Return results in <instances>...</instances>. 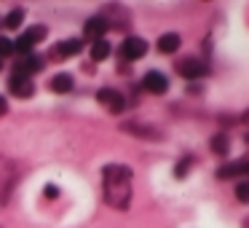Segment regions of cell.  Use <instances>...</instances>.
Listing matches in <instances>:
<instances>
[{
	"mask_svg": "<svg viewBox=\"0 0 249 228\" xmlns=\"http://www.w3.org/2000/svg\"><path fill=\"white\" fill-rule=\"evenodd\" d=\"M247 140H249V137H247Z\"/></svg>",
	"mask_w": 249,
	"mask_h": 228,
	"instance_id": "obj_26",
	"label": "cell"
},
{
	"mask_svg": "<svg viewBox=\"0 0 249 228\" xmlns=\"http://www.w3.org/2000/svg\"><path fill=\"white\" fill-rule=\"evenodd\" d=\"M228 148H231V145H228V137H225V134H214V137H212V151H214V153L225 156Z\"/></svg>",
	"mask_w": 249,
	"mask_h": 228,
	"instance_id": "obj_17",
	"label": "cell"
},
{
	"mask_svg": "<svg viewBox=\"0 0 249 228\" xmlns=\"http://www.w3.org/2000/svg\"><path fill=\"white\" fill-rule=\"evenodd\" d=\"M241 121H244V124H249V110H244V115H241Z\"/></svg>",
	"mask_w": 249,
	"mask_h": 228,
	"instance_id": "obj_23",
	"label": "cell"
},
{
	"mask_svg": "<svg viewBox=\"0 0 249 228\" xmlns=\"http://www.w3.org/2000/svg\"><path fill=\"white\" fill-rule=\"evenodd\" d=\"M236 199L244 201V204L249 201V180H241V183L236 185Z\"/></svg>",
	"mask_w": 249,
	"mask_h": 228,
	"instance_id": "obj_18",
	"label": "cell"
},
{
	"mask_svg": "<svg viewBox=\"0 0 249 228\" xmlns=\"http://www.w3.org/2000/svg\"><path fill=\"white\" fill-rule=\"evenodd\" d=\"M145 54H147V43L142 38H134V35H129V38L124 40V46H121V57L129 59V62L142 59Z\"/></svg>",
	"mask_w": 249,
	"mask_h": 228,
	"instance_id": "obj_3",
	"label": "cell"
},
{
	"mask_svg": "<svg viewBox=\"0 0 249 228\" xmlns=\"http://www.w3.org/2000/svg\"><path fill=\"white\" fill-rule=\"evenodd\" d=\"M43 193L49 196V199H56V196H59V188H56V185H46Z\"/></svg>",
	"mask_w": 249,
	"mask_h": 228,
	"instance_id": "obj_21",
	"label": "cell"
},
{
	"mask_svg": "<svg viewBox=\"0 0 249 228\" xmlns=\"http://www.w3.org/2000/svg\"><path fill=\"white\" fill-rule=\"evenodd\" d=\"M46 35H49V30H46L43 24H33V27H27V33H24L22 38L27 40L30 46H35V43H40V40H43Z\"/></svg>",
	"mask_w": 249,
	"mask_h": 228,
	"instance_id": "obj_13",
	"label": "cell"
},
{
	"mask_svg": "<svg viewBox=\"0 0 249 228\" xmlns=\"http://www.w3.org/2000/svg\"><path fill=\"white\" fill-rule=\"evenodd\" d=\"M14 54V43L8 38H0V59H3V57H11Z\"/></svg>",
	"mask_w": 249,
	"mask_h": 228,
	"instance_id": "obj_20",
	"label": "cell"
},
{
	"mask_svg": "<svg viewBox=\"0 0 249 228\" xmlns=\"http://www.w3.org/2000/svg\"><path fill=\"white\" fill-rule=\"evenodd\" d=\"M105 201L115 209H126L131 201V169L124 164H107L102 172Z\"/></svg>",
	"mask_w": 249,
	"mask_h": 228,
	"instance_id": "obj_1",
	"label": "cell"
},
{
	"mask_svg": "<svg viewBox=\"0 0 249 228\" xmlns=\"http://www.w3.org/2000/svg\"><path fill=\"white\" fill-rule=\"evenodd\" d=\"M107 33V19L105 17H91L86 24H83V35L91 40H102V35Z\"/></svg>",
	"mask_w": 249,
	"mask_h": 228,
	"instance_id": "obj_8",
	"label": "cell"
},
{
	"mask_svg": "<svg viewBox=\"0 0 249 228\" xmlns=\"http://www.w3.org/2000/svg\"><path fill=\"white\" fill-rule=\"evenodd\" d=\"M97 99H99V102H102L107 110H113V113H121V110L126 108L124 94L115 92V89H110V86H107V89H99V92H97Z\"/></svg>",
	"mask_w": 249,
	"mask_h": 228,
	"instance_id": "obj_4",
	"label": "cell"
},
{
	"mask_svg": "<svg viewBox=\"0 0 249 228\" xmlns=\"http://www.w3.org/2000/svg\"><path fill=\"white\" fill-rule=\"evenodd\" d=\"M110 54H113V46H110L105 38H102V40H94V43H91V59H94V62L107 59Z\"/></svg>",
	"mask_w": 249,
	"mask_h": 228,
	"instance_id": "obj_12",
	"label": "cell"
},
{
	"mask_svg": "<svg viewBox=\"0 0 249 228\" xmlns=\"http://www.w3.org/2000/svg\"><path fill=\"white\" fill-rule=\"evenodd\" d=\"M40 67H43V59H40L38 54H27V57H22V59L17 62V76H24V78H30L33 73H38Z\"/></svg>",
	"mask_w": 249,
	"mask_h": 228,
	"instance_id": "obj_7",
	"label": "cell"
},
{
	"mask_svg": "<svg viewBox=\"0 0 249 228\" xmlns=\"http://www.w3.org/2000/svg\"><path fill=\"white\" fill-rule=\"evenodd\" d=\"M0 70H3V59H0Z\"/></svg>",
	"mask_w": 249,
	"mask_h": 228,
	"instance_id": "obj_25",
	"label": "cell"
},
{
	"mask_svg": "<svg viewBox=\"0 0 249 228\" xmlns=\"http://www.w3.org/2000/svg\"><path fill=\"white\" fill-rule=\"evenodd\" d=\"M241 172H244V161H231V164H225V167H220L217 177L231 180V177H236V174H241Z\"/></svg>",
	"mask_w": 249,
	"mask_h": 228,
	"instance_id": "obj_14",
	"label": "cell"
},
{
	"mask_svg": "<svg viewBox=\"0 0 249 228\" xmlns=\"http://www.w3.org/2000/svg\"><path fill=\"white\" fill-rule=\"evenodd\" d=\"M8 89H11V92L17 94V97H24V99L35 94L33 81H30V78H24V76H17V73H14L11 78H8Z\"/></svg>",
	"mask_w": 249,
	"mask_h": 228,
	"instance_id": "obj_6",
	"label": "cell"
},
{
	"mask_svg": "<svg viewBox=\"0 0 249 228\" xmlns=\"http://www.w3.org/2000/svg\"><path fill=\"white\" fill-rule=\"evenodd\" d=\"M6 108H8V105H6V97L0 94V113H6Z\"/></svg>",
	"mask_w": 249,
	"mask_h": 228,
	"instance_id": "obj_22",
	"label": "cell"
},
{
	"mask_svg": "<svg viewBox=\"0 0 249 228\" xmlns=\"http://www.w3.org/2000/svg\"><path fill=\"white\" fill-rule=\"evenodd\" d=\"M244 172H249V161H244Z\"/></svg>",
	"mask_w": 249,
	"mask_h": 228,
	"instance_id": "obj_24",
	"label": "cell"
},
{
	"mask_svg": "<svg viewBox=\"0 0 249 228\" xmlns=\"http://www.w3.org/2000/svg\"><path fill=\"white\" fill-rule=\"evenodd\" d=\"M142 86H145V92H150V94H166L169 78L163 76V73H158V70H150V73H145V78H142Z\"/></svg>",
	"mask_w": 249,
	"mask_h": 228,
	"instance_id": "obj_5",
	"label": "cell"
},
{
	"mask_svg": "<svg viewBox=\"0 0 249 228\" xmlns=\"http://www.w3.org/2000/svg\"><path fill=\"white\" fill-rule=\"evenodd\" d=\"M177 73L182 78H188V81H196V78H204L206 73H209V67H206L198 57H188V59L177 62Z\"/></svg>",
	"mask_w": 249,
	"mask_h": 228,
	"instance_id": "obj_2",
	"label": "cell"
},
{
	"mask_svg": "<svg viewBox=\"0 0 249 228\" xmlns=\"http://www.w3.org/2000/svg\"><path fill=\"white\" fill-rule=\"evenodd\" d=\"M83 43L78 38H70V40H62L59 46H56V59H67V57H75L81 54Z\"/></svg>",
	"mask_w": 249,
	"mask_h": 228,
	"instance_id": "obj_9",
	"label": "cell"
},
{
	"mask_svg": "<svg viewBox=\"0 0 249 228\" xmlns=\"http://www.w3.org/2000/svg\"><path fill=\"white\" fill-rule=\"evenodd\" d=\"M179 43H182V38H179L177 33H166L158 38V51L161 54H174V51L179 49Z\"/></svg>",
	"mask_w": 249,
	"mask_h": 228,
	"instance_id": "obj_10",
	"label": "cell"
},
{
	"mask_svg": "<svg viewBox=\"0 0 249 228\" xmlns=\"http://www.w3.org/2000/svg\"><path fill=\"white\" fill-rule=\"evenodd\" d=\"M190 164H193V158H190V156H185L182 161H179V167L174 169V174H177V177H185V174H188V169H190Z\"/></svg>",
	"mask_w": 249,
	"mask_h": 228,
	"instance_id": "obj_19",
	"label": "cell"
},
{
	"mask_svg": "<svg viewBox=\"0 0 249 228\" xmlns=\"http://www.w3.org/2000/svg\"><path fill=\"white\" fill-rule=\"evenodd\" d=\"M22 22H24V11H22V8H14V11L3 19V27H6V30H19V27H22Z\"/></svg>",
	"mask_w": 249,
	"mask_h": 228,
	"instance_id": "obj_15",
	"label": "cell"
},
{
	"mask_svg": "<svg viewBox=\"0 0 249 228\" xmlns=\"http://www.w3.org/2000/svg\"><path fill=\"white\" fill-rule=\"evenodd\" d=\"M121 129H124V132H131V134H142V137H156V132H153V129H147V126H140V124H129V121H126Z\"/></svg>",
	"mask_w": 249,
	"mask_h": 228,
	"instance_id": "obj_16",
	"label": "cell"
},
{
	"mask_svg": "<svg viewBox=\"0 0 249 228\" xmlns=\"http://www.w3.org/2000/svg\"><path fill=\"white\" fill-rule=\"evenodd\" d=\"M70 89H72V76H70V73H59V76L51 78V92L67 94Z\"/></svg>",
	"mask_w": 249,
	"mask_h": 228,
	"instance_id": "obj_11",
	"label": "cell"
}]
</instances>
